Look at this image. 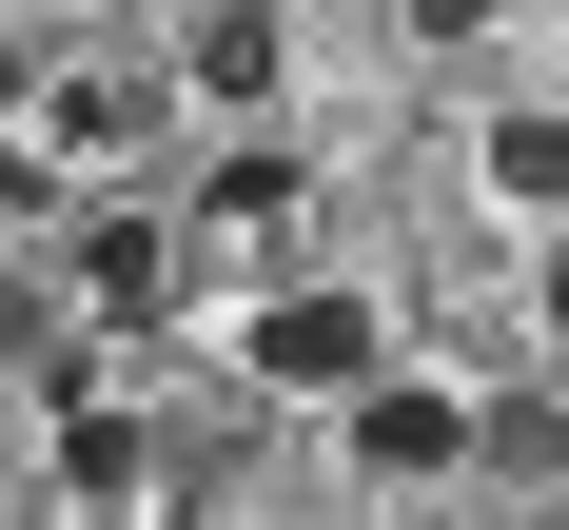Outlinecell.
<instances>
[{
    "label": "cell",
    "mask_w": 569,
    "mask_h": 530,
    "mask_svg": "<svg viewBox=\"0 0 569 530\" xmlns=\"http://www.w3.org/2000/svg\"><path fill=\"white\" fill-rule=\"evenodd\" d=\"M335 412H353V471H373V491H452V471H471V412H452V393H412L393 353H373Z\"/></svg>",
    "instance_id": "6da1fadb"
},
{
    "label": "cell",
    "mask_w": 569,
    "mask_h": 530,
    "mask_svg": "<svg viewBox=\"0 0 569 530\" xmlns=\"http://www.w3.org/2000/svg\"><path fill=\"white\" fill-rule=\"evenodd\" d=\"M373 353H393V314L315 276V294H276V314H256V393H353Z\"/></svg>",
    "instance_id": "7a4b0ae2"
},
{
    "label": "cell",
    "mask_w": 569,
    "mask_h": 530,
    "mask_svg": "<svg viewBox=\"0 0 569 530\" xmlns=\"http://www.w3.org/2000/svg\"><path fill=\"white\" fill-rule=\"evenodd\" d=\"M59 276H79V314H158V294H177V236H158V217H79Z\"/></svg>",
    "instance_id": "3957f363"
},
{
    "label": "cell",
    "mask_w": 569,
    "mask_h": 530,
    "mask_svg": "<svg viewBox=\"0 0 569 530\" xmlns=\"http://www.w3.org/2000/svg\"><path fill=\"white\" fill-rule=\"evenodd\" d=\"M40 138H59V158H138V138H158V79H59Z\"/></svg>",
    "instance_id": "277c9868"
},
{
    "label": "cell",
    "mask_w": 569,
    "mask_h": 530,
    "mask_svg": "<svg viewBox=\"0 0 569 530\" xmlns=\"http://www.w3.org/2000/svg\"><path fill=\"white\" fill-rule=\"evenodd\" d=\"M491 197H511V217H569V99L491 118Z\"/></svg>",
    "instance_id": "5b68a950"
},
{
    "label": "cell",
    "mask_w": 569,
    "mask_h": 530,
    "mask_svg": "<svg viewBox=\"0 0 569 530\" xmlns=\"http://www.w3.org/2000/svg\"><path fill=\"white\" fill-rule=\"evenodd\" d=\"M177 79H197V99H276V0H217Z\"/></svg>",
    "instance_id": "8992f818"
},
{
    "label": "cell",
    "mask_w": 569,
    "mask_h": 530,
    "mask_svg": "<svg viewBox=\"0 0 569 530\" xmlns=\"http://www.w3.org/2000/svg\"><path fill=\"white\" fill-rule=\"evenodd\" d=\"M59 491H158V452H138V412H59Z\"/></svg>",
    "instance_id": "52a82bcc"
},
{
    "label": "cell",
    "mask_w": 569,
    "mask_h": 530,
    "mask_svg": "<svg viewBox=\"0 0 569 530\" xmlns=\"http://www.w3.org/2000/svg\"><path fill=\"white\" fill-rule=\"evenodd\" d=\"M197 217H236V236H276V217H295V158H217V177H197Z\"/></svg>",
    "instance_id": "ba28073f"
}]
</instances>
